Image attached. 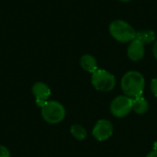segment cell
I'll return each instance as SVG.
<instances>
[{
    "label": "cell",
    "mask_w": 157,
    "mask_h": 157,
    "mask_svg": "<svg viewBox=\"0 0 157 157\" xmlns=\"http://www.w3.org/2000/svg\"><path fill=\"white\" fill-rule=\"evenodd\" d=\"M145 87V79L143 74L138 71H128L123 75L121 80V88L123 94L131 98H136L143 96Z\"/></svg>",
    "instance_id": "1"
},
{
    "label": "cell",
    "mask_w": 157,
    "mask_h": 157,
    "mask_svg": "<svg viewBox=\"0 0 157 157\" xmlns=\"http://www.w3.org/2000/svg\"><path fill=\"white\" fill-rule=\"evenodd\" d=\"M109 30L111 37L121 43H130L136 37L135 29L122 19H115L111 21Z\"/></svg>",
    "instance_id": "2"
},
{
    "label": "cell",
    "mask_w": 157,
    "mask_h": 157,
    "mask_svg": "<svg viewBox=\"0 0 157 157\" xmlns=\"http://www.w3.org/2000/svg\"><path fill=\"white\" fill-rule=\"evenodd\" d=\"M40 115L43 121L47 123L58 124L65 119L66 109L59 101L48 100L40 108Z\"/></svg>",
    "instance_id": "3"
},
{
    "label": "cell",
    "mask_w": 157,
    "mask_h": 157,
    "mask_svg": "<svg viewBox=\"0 0 157 157\" xmlns=\"http://www.w3.org/2000/svg\"><path fill=\"white\" fill-rule=\"evenodd\" d=\"M91 84L94 88L100 92H110L116 86V77L110 72L98 69L91 75Z\"/></svg>",
    "instance_id": "4"
},
{
    "label": "cell",
    "mask_w": 157,
    "mask_h": 157,
    "mask_svg": "<svg viewBox=\"0 0 157 157\" xmlns=\"http://www.w3.org/2000/svg\"><path fill=\"white\" fill-rule=\"evenodd\" d=\"M132 102L133 99L125 95L117 96L115 98H113V100L110 103V113L116 118H124L132 112Z\"/></svg>",
    "instance_id": "5"
},
{
    "label": "cell",
    "mask_w": 157,
    "mask_h": 157,
    "mask_svg": "<svg viewBox=\"0 0 157 157\" xmlns=\"http://www.w3.org/2000/svg\"><path fill=\"white\" fill-rule=\"evenodd\" d=\"M114 128L110 121L101 119L98 120L92 129V136L98 142H104L113 135Z\"/></svg>",
    "instance_id": "6"
},
{
    "label": "cell",
    "mask_w": 157,
    "mask_h": 157,
    "mask_svg": "<svg viewBox=\"0 0 157 157\" xmlns=\"http://www.w3.org/2000/svg\"><path fill=\"white\" fill-rule=\"evenodd\" d=\"M31 93L35 98L36 105L41 108L50 98L52 90L50 86L43 82H36L31 86Z\"/></svg>",
    "instance_id": "7"
},
{
    "label": "cell",
    "mask_w": 157,
    "mask_h": 157,
    "mask_svg": "<svg viewBox=\"0 0 157 157\" xmlns=\"http://www.w3.org/2000/svg\"><path fill=\"white\" fill-rule=\"evenodd\" d=\"M145 53V48L144 44L139 40L138 39L132 40L127 48V55L129 59L132 62H139L141 61Z\"/></svg>",
    "instance_id": "8"
},
{
    "label": "cell",
    "mask_w": 157,
    "mask_h": 157,
    "mask_svg": "<svg viewBox=\"0 0 157 157\" xmlns=\"http://www.w3.org/2000/svg\"><path fill=\"white\" fill-rule=\"evenodd\" d=\"M80 66L86 72L90 74H93L98 69L97 59L91 54H84L80 58Z\"/></svg>",
    "instance_id": "9"
},
{
    "label": "cell",
    "mask_w": 157,
    "mask_h": 157,
    "mask_svg": "<svg viewBox=\"0 0 157 157\" xmlns=\"http://www.w3.org/2000/svg\"><path fill=\"white\" fill-rule=\"evenodd\" d=\"M150 105L148 100L142 97L133 98V102H132V110L138 114V115H144L145 113H147V111L149 110Z\"/></svg>",
    "instance_id": "10"
},
{
    "label": "cell",
    "mask_w": 157,
    "mask_h": 157,
    "mask_svg": "<svg viewBox=\"0 0 157 157\" xmlns=\"http://www.w3.org/2000/svg\"><path fill=\"white\" fill-rule=\"evenodd\" d=\"M136 39L141 40L144 45L155 42L156 40V34L152 29H143L136 31Z\"/></svg>",
    "instance_id": "11"
},
{
    "label": "cell",
    "mask_w": 157,
    "mask_h": 157,
    "mask_svg": "<svg viewBox=\"0 0 157 157\" xmlns=\"http://www.w3.org/2000/svg\"><path fill=\"white\" fill-rule=\"evenodd\" d=\"M70 132L72 136L77 141H83L87 136L86 130L80 124H74L70 128Z\"/></svg>",
    "instance_id": "12"
},
{
    "label": "cell",
    "mask_w": 157,
    "mask_h": 157,
    "mask_svg": "<svg viewBox=\"0 0 157 157\" xmlns=\"http://www.w3.org/2000/svg\"><path fill=\"white\" fill-rule=\"evenodd\" d=\"M150 88H151V91L154 94V96L157 98V77L152 79L151 84H150Z\"/></svg>",
    "instance_id": "13"
},
{
    "label": "cell",
    "mask_w": 157,
    "mask_h": 157,
    "mask_svg": "<svg viewBox=\"0 0 157 157\" xmlns=\"http://www.w3.org/2000/svg\"><path fill=\"white\" fill-rule=\"evenodd\" d=\"M0 157H10L9 150L6 146L1 144H0Z\"/></svg>",
    "instance_id": "14"
},
{
    "label": "cell",
    "mask_w": 157,
    "mask_h": 157,
    "mask_svg": "<svg viewBox=\"0 0 157 157\" xmlns=\"http://www.w3.org/2000/svg\"><path fill=\"white\" fill-rule=\"evenodd\" d=\"M153 54L155 56V58L157 61V40L154 42V46H153Z\"/></svg>",
    "instance_id": "15"
},
{
    "label": "cell",
    "mask_w": 157,
    "mask_h": 157,
    "mask_svg": "<svg viewBox=\"0 0 157 157\" xmlns=\"http://www.w3.org/2000/svg\"><path fill=\"white\" fill-rule=\"evenodd\" d=\"M146 157H157V150L156 149H154L153 151H151Z\"/></svg>",
    "instance_id": "16"
},
{
    "label": "cell",
    "mask_w": 157,
    "mask_h": 157,
    "mask_svg": "<svg viewBox=\"0 0 157 157\" xmlns=\"http://www.w3.org/2000/svg\"><path fill=\"white\" fill-rule=\"evenodd\" d=\"M118 1H121V2H130L132 0H118Z\"/></svg>",
    "instance_id": "17"
}]
</instances>
